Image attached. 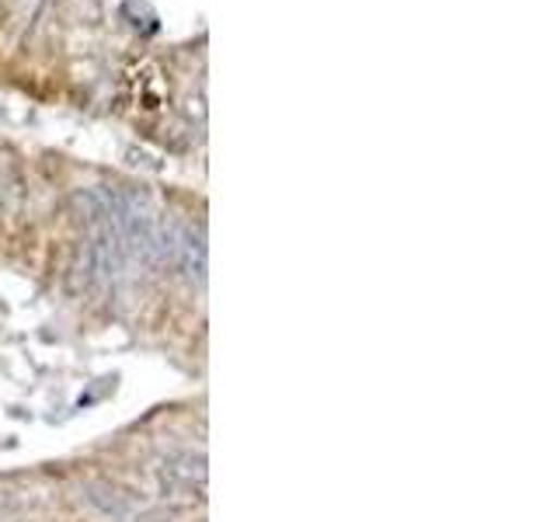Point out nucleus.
Listing matches in <instances>:
<instances>
[{
    "label": "nucleus",
    "instance_id": "f257e3e1",
    "mask_svg": "<svg viewBox=\"0 0 557 522\" xmlns=\"http://www.w3.org/2000/svg\"><path fill=\"white\" fill-rule=\"evenodd\" d=\"M153 481L171 498L178 495H202L206 492V457L196 449H171L153 460Z\"/></svg>",
    "mask_w": 557,
    "mask_h": 522
},
{
    "label": "nucleus",
    "instance_id": "f03ea898",
    "mask_svg": "<svg viewBox=\"0 0 557 522\" xmlns=\"http://www.w3.org/2000/svg\"><path fill=\"white\" fill-rule=\"evenodd\" d=\"M81 501L91 512L112 519V522H133L136 512L144 509V501H139L133 492H126V487H119V484H109V481H84Z\"/></svg>",
    "mask_w": 557,
    "mask_h": 522
},
{
    "label": "nucleus",
    "instance_id": "7ed1b4c3",
    "mask_svg": "<svg viewBox=\"0 0 557 522\" xmlns=\"http://www.w3.org/2000/svg\"><path fill=\"white\" fill-rule=\"evenodd\" d=\"M171 269L178 272L188 286H202L206 283V237L196 231V226L174 223Z\"/></svg>",
    "mask_w": 557,
    "mask_h": 522
},
{
    "label": "nucleus",
    "instance_id": "20e7f679",
    "mask_svg": "<svg viewBox=\"0 0 557 522\" xmlns=\"http://www.w3.org/2000/svg\"><path fill=\"white\" fill-rule=\"evenodd\" d=\"M14 509V498H8V495H0V515L4 512H11Z\"/></svg>",
    "mask_w": 557,
    "mask_h": 522
}]
</instances>
